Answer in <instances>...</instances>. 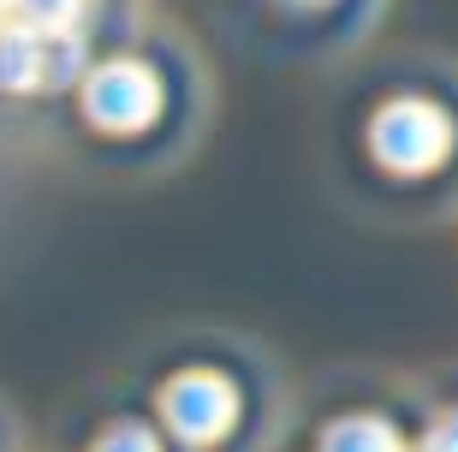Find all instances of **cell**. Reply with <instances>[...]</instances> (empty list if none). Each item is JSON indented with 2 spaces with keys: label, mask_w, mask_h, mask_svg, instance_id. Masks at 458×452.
Segmentation results:
<instances>
[{
  "label": "cell",
  "mask_w": 458,
  "mask_h": 452,
  "mask_svg": "<svg viewBox=\"0 0 458 452\" xmlns=\"http://www.w3.org/2000/svg\"><path fill=\"white\" fill-rule=\"evenodd\" d=\"M369 143L393 173H428L453 143V125L423 101H393V107H381Z\"/></svg>",
  "instance_id": "6da1fadb"
},
{
  "label": "cell",
  "mask_w": 458,
  "mask_h": 452,
  "mask_svg": "<svg viewBox=\"0 0 458 452\" xmlns=\"http://www.w3.org/2000/svg\"><path fill=\"white\" fill-rule=\"evenodd\" d=\"M167 422L179 429L185 440H221L226 429H233L238 417V393L233 381H221V375H208V369H191V375H179V381L167 387Z\"/></svg>",
  "instance_id": "7a4b0ae2"
},
{
  "label": "cell",
  "mask_w": 458,
  "mask_h": 452,
  "mask_svg": "<svg viewBox=\"0 0 458 452\" xmlns=\"http://www.w3.org/2000/svg\"><path fill=\"white\" fill-rule=\"evenodd\" d=\"M89 114H96V125H107V132H143L155 119V107H161V90H155V78L143 66H102L96 78H89L84 90Z\"/></svg>",
  "instance_id": "3957f363"
},
{
  "label": "cell",
  "mask_w": 458,
  "mask_h": 452,
  "mask_svg": "<svg viewBox=\"0 0 458 452\" xmlns=\"http://www.w3.org/2000/svg\"><path fill=\"white\" fill-rule=\"evenodd\" d=\"M327 452H399V435L375 417H345L327 429Z\"/></svg>",
  "instance_id": "277c9868"
},
{
  "label": "cell",
  "mask_w": 458,
  "mask_h": 452,
  "mask_svg": "<svg viewBox=\"0 0 458 452\" xmlns=\"http://www.w3.org/2000/svg\"><path fill=\"white\" fill-rule=\"evenodd\" d=\"M13 18L30 24V30H42V36H54V30H72L78 0H13Z\"/></svg>",
  "instance_id": "5b68a950"
},
{
  "label": "cell",
  "mask_w": 458,
  "mask_h": 452,
  "mask_svg": "<svg viewBox=\"0 0 458 452\" xmlns=\"http://www.w3.org/2000/svg\"><path fill=\"white\" fill-rule=\"evenodd\" d=\"M96 452H161V447H155L149 429H137V422H119V429H114V435H107Z\"/></svg>",
  "instance_id": "8992f818"
},
{
  "label": "cell",
  "mask_w": 458,
  "mask_h": 452,
  "mask_svg": "<svg viewBox=\"0 0 458 452\" xmlns=\"http://www.w3.org/2000/svg\"><path fill=\"white\" fill-rule=\"evenodd\" d=\"M423 452H458V411L428 429V447H423Z\"/></svg>",
  "instance_id": "52a82bcc"
},
{
  "label": "cell",
  "mask_w": 458,
  "mask_h": 452,
  "mask_svg": "<svg viewBox=\"0 0 458 452\" xmlns=\"http://www.w3.org/2000/svg\"><path fill=\"white\" fill-rule=\"evenodd\" d=\"M6 13H13V0H0V18H6Z\"/></svg>",
  "instance_id": "ba28073f"
},
{
  "label": "cell",
  "mask_w": 458,
  "mask_h": 452,
  "mask_svg": "<svg viewBox=\"0 0 458 452\" xmlns=\"http://www.w3.org/2000/svg\"><path fill=\"white\" fill-rule=\"evenodd\" d=\"M298 6H316V0H298Z\"/></svg>",
  "instance_id": "9c48e42d"
}]
</instances>
